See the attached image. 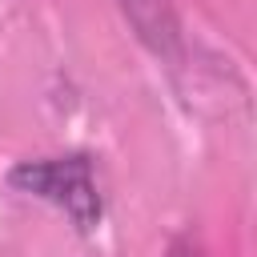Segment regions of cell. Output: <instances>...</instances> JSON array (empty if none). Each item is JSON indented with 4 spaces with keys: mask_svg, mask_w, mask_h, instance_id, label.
<instances>
[{
    "mask_svg": "<svg viewBox=\"0 0 257 257\" xmlns=\"http://www.w3.org/2000/svg\"><path fill=\"white\" fill-rule=\"evenodd\" d=\"M8 185L16 193H28L36 201H48L60 209L76 233H92L104 217V197L92 173V161L84 153H64V157H40V161H20L8 169Z\"/></svg>",
    "mask_w": 257,
    "mask_h": 257,
    "instance_id": "cell-1",
    "label": "cell"
}]
</instances>
